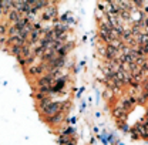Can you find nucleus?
<instances>
[{
  "label": "nucleus",
  "mask_w": 148,
  "mask_h": 145,
  "mask_svg": "<svg viewBox=\"0 0 148 145\" xmlns=\"http://www.w3.org/2000/svg\"><path fill=\"white\" fill-rule=\"evenodd\" d=\"M41 111V114L43 115H46L47 118L49 117H53V115H56L57 112H60L61 111V104L60 103H54V101H51L47 107H44L43 109H40Z\"/></svg>",
  "instance_id": "nucleus-1"
},
{
  "label": "nucleus",
  "mask_w": 148,
  "mask_h": 145,
  "mask_svg": "<svg viewBox=\"0 0 148 145\" xmlns=\"http://www.w3.org/2000/svg\"><path fill=\"white\" fill-rule=\"evenodd\" d=\"M143 51H144V54H145V53L148 54V43L145 44V46H144V47H143Z\"/></svg>",
  "instance_id": "nucleus-7"
},
{
  "label": "nucleus",
  "mask_w": 148,
  "mask_h": 145,
  "mask_svg": "<svg viewBox=\"0 0 148 145\" xmlns=\"http://www.w3.org/2000/svg\"><path fill=\"white\" fill-rule=\"evenodd\" d=\"M114 115H115L118 120L123 121V120H125V117H127V109L124 108L121 104H118V105L114 108Z\"/></svg>",
  "instance_id": "nucleus-3"
},
{
  "label": "nucleus",
  "mask_w": 148,
  "mask_h": 145,
  "mask_svg": "<svg viewBox=\"0 0 148 145\" xmlns=\"http://www.w3.org/2000/svg\"><path fill=\"white\" fill-rule=\"evenodd\" d=\"M0 33H1V34L6 33V27H4V26H0Z\"/></svg>",
  "instance_id": "nucleus-8"
},
{
  "label": "nucleus",
  "mask_w": 148,
  "mask_h": 145,
  "mask_svg": "<svg viewBox=\"0 0 148 145\" xmlns=\"http://www.w3.org/2000/svg\"><path fill=\"white\" fill-rule=\"evenodd\" d=\"M44 71H47L46 64H38V66H34V67L30 68V74L32 75H40V74H43Z\"/></svg>",
  "instance_id": "nucleus-4"
},
{
  "label": "nucleus",
  "mask_w": 148,
  "mask_h": 145,
  "mask_svg": "<svg viewBox=\"0 0 148 145\" xmlns=\"http://www.w3.org/2000/svg\"><path fill=\"white\" fill-rule=\"evenodd\" d=\"M47 120H49V122H50L51 125H58V124L61 122V120H63V112L60 111V112H57L53 117H49Z\"/></svg>",
  "instance_id": "nucleus-5"
},
{
  "label": "nucleus",
  "mask_w": 148,
  "mask_h": 145,
  "mask_svg": "<svg viewBox=\"0 0 148 145\" xmlns=\"http://www.w3.org/2000/svg\"><path fill=\"white\" fill-rule=\"evenodd\" d=\"M51 3L53 1H50V4L46 7V12H44V16H43L44 20H53L57 16V9H56L54 4H51Z\"/></svg>",
  "instance_id": "nucleus-2"
},
{
  "label": "nucleus",
  "mask_w": 148,
  "mask_h": 145,
  "mask_svg": "<svg viewBox=\"0 0 148 145\" xmlns=\"http://www.w3.org/2000/svg\"><path fill=\"white\" fill-rule=\"evenodd\" d=\"M144 95H145V97H147V98H148V87H147V88H145V91H144Z\"/></svg>",
  "instance_id": "nucleus-9"
},
{
  "label": "nucleus",
  "mask_w": 148,
  "mask_h": 145,
  "mask_svg": "<svg viewBox=\"0 0 148 145\" xmlns=\"http://www.w3.org/2000/svg\"><path fill=\"white\" fill-rule=\"evenodd\" d=\"M9 17H10V20H13L14 23H18V21H20V18L23 17V14H20L17 10H13V12H10Z\"/></svg>",
  "instance_id": "nucleus-6"
}]
</instances>
